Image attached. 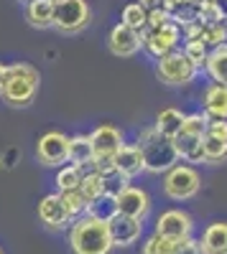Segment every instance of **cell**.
<instances>
[{"mask_svg": "<svg viewBox=\"0 0 227 254\" xmlns=\"http://www.w3.org/2000/svg\"><path fill=\"white\" fill-rule=\"evenodd\" d=\"M181 51L189 56V61L194 64L197 69H202L204 71V64H207V59H210V46L204 44V41H184V46H181Z\"/></svg>", "mask_w": 227, "mask_h": 254, "instance_id": "f1b7e54d", "label": "cell"}, {"mask_svg": "<svg viewBox=\"0 0 227 254\" xmlns=\"http://www.w3.org/2000/svg\"><path fill=\"white\" fill-rule=\"evenodd\" d=\"M90 214L97 216V219L110 221V219L117 214V201H115V196L105 193V196H100L97 201H92V203H90Z\"/></svg>", "mask_w": 227, "mask_h": 254, "instance_id": "4dcf8cb0", "label": "cell"}, {"mask_svg": "<svg viewBox=\"0 0 227 254\" xmlns=\"http://www.w3.org/2000/svg\"><path fill=\"white\" fill-rule=\"evenodd\" d=\"M79 190L87 196V201L92 203V201H97L100 196H105L108 193V186H105V176H100L97 171H92V168H87V173H85V178H82V183H79Z\"/></svg>", "mask_w": 227, "mask_h": 254, "instance_id": "d4e9b609", "label": "cell"}, {"mask_svg": "<svg viewBox=\"0 0 227 254\" xmlns=\"http://www.w3.org/2000/svg\"><path fill=\"white\" fill-rule=\"evenodd\" d=\"M202 190V173L192 163H176L163 173V196L171 201H192Z\"/></svg>", "mask_w": 227, "mask_h": 254, "instance_id": "5b68a950", "label": "cell"}, {"mask_svg": "<svg viewBox=\"0 0 227 254\" xmlns=\"http://www.w3.org/2000/svg\"><path fill=\"white\" fill-rule=\"evenodd\" d=\"M38 87H41V74L33 64L13 61L8 64V79H5V89H3L0 102L13 110H26L33 104Z\"/></svg>", "mask_w": 227, "mask_h": 254, "instance_id": "3957f363", "label": "cell"}, {"mask_svg": "<svg viewBox=\"0 0 227 254\" xmlns=\"http://www.w3.org/2000/svg\"><path fill=\"white\" fill-rule=\"evenodd\" d=\"M184 117H187V112H181L179 107H166V110H161L156 115V130L161 135H166V137H176L181 132V125H184Z\"/></svg>", "mask_w": 227, "mask_h": 254, "instance_id": "7402d4cb", "label": "cell"}, {"mask_svg": "<svg viewBox=\"0 0 227 254\" xmlns=\"http://www.w3.org/2000/svg\"><path fill=\"white\" fill-rule=\"evenodd\" d=\"M207 135H215L220 140H227V120H210Z\"/></svg>", "mask_w": 227, "mask_h": 254, "instance_id": "836d02e7", "label": "cell"}, {"mask_svg": "<svg viewBox=\"0 0 227 254\" xmlns=\"http://www.w3.org/2000/svg\"><path fill=\"white\" fill-rule=\"evenodd\" d=\"M54 3H61V0H54Z\"/></svg>", "mask_w": 227, "mask_h": 254, "instance_id": "f35d334b", "label": "cell"}, {"mask_svg": "<svg viewBox=\"0 0 227 254\" xmlns=\"http://www.w3.org/2000/svg\"><path fill=\"white\" fill-rule=\"evenodd\" d=\"M158 234L163 237H169L171 242H181V239H187L194 234V219L189 211H184V208H169V211H163V214L156 219V229Z\"/></svg>", "mask_w": 227, "mask_h": 254, "instance_id": "30bf717a", "label": "cell"}, {"mask_svg": "<svg viewBox=\"0 0 227 254\" xmlns=\"http://www.w3.org/2000/svg\"><path fill=\"white\" fill-rule=\"evenodd\" d=\"M199 71L202 69H197L181 49H176L156 61V79L163 87H174V89L189 87V84H194L199 79Z\"/></svg>", "mask_w": 227, "mask_h": 254, "instance_id": "277c9868", "label": "cell"}, {"mask_svg": "<svg viewBox=\"0 0 227 254\" xmlns=\"http://www.w3.org/2000/svg\"><path fill=\"white\" fill-rule=\"evenodd\" d=\"M5 79H8V64L0 61V97H3V89H5Z\"/></svg>", "mask_w": 227, "mask_h": 254, "instance_id": "e575fe53", "label": "cell"}, {"mask_svg": "<svg viewBox=\"0 0 227 254\" xmlns=\"http://www.w3.org/2000/svg\"><path fill=\"white\" fill-rule=\"evenodd\" d=\"M108 51L117 59H133L143 51V33L125 26V23H115L108 33Z\"/></svg>", "mask_w": 227, "mask_h": 254, "instance_id": "9c48e42d", "label": "cell"}, {"mask_svg": "<svg viewBox=\"0 0 227 254\" xmlns=\"http://www.w3.org/2000/svg\"><path fill=\"white\" fill-rule=\"evenodd\" d=\"M38 221L44 224L46 229L51 231H61V229H69L72 226V214L69 208L64 203V198H61V193L56 190V193H46L44 198L38 201Z\"/></svg>", "mask_w": 227, "mask_h": 254, "instance_id": "8fae6325", "label": "cell"}, {"mask_svg": "<svg viewBox=\"0 0 227 254\" xmlns=\"http://www.w3.org/2000/svg\"><path fill=\"white\" fill-rule=\"evenodd\" d=\"M199 41H204L210 49H217V46L227 44V23H225V20H217V23H204Z\"/></svg>", "mask_w": 227, "mask_h": 254, "instance_id": "83f0119b", "label": "cell"}, {"mask_svg": "<svg viewBox=\"0 0 227 254\" xmlns=\"http://www.w3.org/2000/svg\"><path fill=\"white\" fill-rule=\"evenodd\" d=\"M204 137L202 135H192V132H179L174 137L179 158L184 163H192V165H202V163L207 165V160H204Z\"/></svg>", "mask_w": 227, "mask_h": 254, "instance_id": "ac0fdd59", "label": "cell"}, {"mask_svg": "<svg viewBox=\"0 0 227 254\" xmlns=\"http://www.w3.org/2000/svg\"><path fill=\"white\" fill-rule=\"evenodd\" d=\"M135 145L140 147L143 160H146V173L161 176V173H169L176 163H181L174 137L161 135L156 130V125L140 127L135 135Z\"/></svg>", "mask_w": 227, "mask_h": 254, "instance_id": "6da1fadb", "label": "cell"}, {"mask_svg": "<svg viewBox=\"0 0 227 254\" xmlns=\"http://www.w3.org/2000/svg\"><path fill=\"white\" fill-rule=\"evenodd\" d=\"M202 110L212 120H227V84L210 81L202 92Z\"/></svg>", "mask_w": 227, "mask_h": 254, "instance_id": "e0dca14e", "label": "cell"}, {"mask_svg": "<svg viewBox=\"0 0 227 254\" xmlns=\"http://www.w3.org/2000/svg\"><path fill=\"white\" fill-rule=\"evenodd\" d=\"M0 254H5V252H3V249H0Z\"/></svg>", "mask_w": 227, "mask_h": 254, "instance_id": "ab89813d", "label": "cell"}, {"mask_svg": "<svg viewBox=\"0 0 227 254\" xmlns=\"http://www.w3.org/2000/svg\"><path fill=\"white\" fill-rule=\"evenodd\" d=\"M171 13L163 8L161 3H156V5H151V10H148V26H146V31H156V28H161V26H166V23H171Z\"/></svg>", "mask_w": 227, "mask_h": 254, "instance_id": "1f68e13d", "label": "cell"}, {"mask_svg": "<svg viewBox=\"0 0 227 254\" xmlns=\"http://www.w3.org/2000/svg\"><path fill=\"white\" fill-rule=\"evenodd\" d=\"M204 160H207V165L227 163V140H220L215 135L204 137Z\"/></svg>", "mask_w": 227, "mask_h": 254, "instance_id": "484cf974", "label": "cell"}, {"mask_svg": "<svg viewBox=\"0 0 227 254\" xmlns=\"http://www.w3.org/2000/svg\"><path fill=\"white\" fill-rule=\"evenodd\" d=\"M204 74L217 84H227V44L210 51V59L204 64Z\"/></svg>", "mask_w": 227, "mask_h": 254, "instance_id": "cb8c5ba5", "label": "cell"}, {"mask_svg": "<svg viewBox=\"0 0 227 254\" xmlns=\"http://www.w3.org/2000/svg\"><path fill=\"white\" fill-rule=\"evenodd\" d=\"M140 3H146V5H156L158 0H140Z\"/></svg>", "mask_w": 227, "mask_h": 254, "instance_id": "8d00e7d4", "label": "cell"}, {"mask_svg": "<svg viewBox=\"0 0 227 254\" xmlns=\"http://www.w3.org/2000/svg\"><path fill=\"white\" fill-rule=\"evenodd\" d=\"M72 254H110L113 237L105 219H97L92 214H85L72 221L67 234Z\"/></svg>", "mask_w": 227, "mask_h": 254, "instance_id": "7a4b0ae2", "label": "cell"}, {"mask_svg": "<svg viewBox=\"0 0 227 254\" xmlns=\"http://www.w3.org/2000/svg\"><path fill=\"white\" fill-rule=\"evenodd\" d=\"M87 173V168L85 165H74V163H67V165H61L56 168V176H54V186L59 193H64V190H74L79 188L82 178H85Z\"/></svg>", "mask_w": 227, "mask_h": 254, "instance_id": "44dd1931", "label": "cell"}, {"mask_svg": "<svg viewBox=\"0 0 227 254\" xmlns=\"http://www.w3.org/2000/svg\"><path fill=\"white\" fill-rule=\"evenodd\" d=\"M92 23V5L87 0H61L54 10V31L61 36H77Z\"/></svg>", "mask_w": 227, "mask_h": 254, "instance_id": "8992f818", "label": "cell"}, {"mask_svg": "<svg viewBox=\"0 0 227 254\" xmlns=\"http://www.w3.org/2000/svg\"><path fill=\"white\" fill-rule=\"evenodd\" d=\"M20 3H28V0H20Z\"/></svg>", "mask_w": 227, "mask_h": 254, "instance_id": "74e56055", "label": "cell"}, {"mask_svg": "<svg viewBox=\"0 0 227 254\" xmlns=\"http://www.w3.org/2000/svg\"><path fill=\"white\" fill-rule=\"evenodd\" d=\"M140 33H143V51H146L153 61L176 51L181 46V41H184V28L176 23V20H171V23L161 26L156 31H140Z\"/></svg>", "mask_w": 227, "mask_h": 254, "instance_id": "52a82bcc", "label": "cell"}, {"mask_svg": "<svg viewBox=\"0 0 227 254\" xmlns=\"http://www.w3.org/2000/svg\"><path fill=\"white\" fill-rule=\"evenodd\" d=\"M92 160H95V147H92L90 135H82V132L69 135V163L90 168Z\"/></svg>", "mask_w": 227, "mask_h": 254, "instance_id": "ffe728a7", "label": "cell"}, {"mask_svg": "<svg viewBox=\"0 0 227 254\" xmlns=\"http://www.w3.org/2000/svg\"><path fill=\"white\" fill-rule=\"evenodd\" d=\"M36 160L46 168H61L69 163V135L61 130H49L36 142Z\"/></svg>", "mask_w": 227, "mask_h": 254, "instance_id": "ba28073f", "label": "cell"}, {"mask_svg": "<svg viewBox=\"0 0 227 254\" xmlns=\"http://www.w3.org/2000/svg\"><path fill=\"white\" fill-rule=\"evenodd\" d=\"M174 254H204V249H202V242L194 239V234H192L174 244Z\"/></svg>", "mask_w": 227, "mask_h": 254, "instance_id": "d6a6232c", "label": "cell"}, {"mask_svg": "<svg viewBox=\"0 0 227 254\" xmlns=\"http://www.w3.org/2000/svg\"><path fill=\"white\" fill-rule=\"evenodd\" d=\"M61 198H64V203H67V208H69L72 219H79V216L90 214V201H87V196L82 193L79 188H74V190H64V193H61Z\"/></svg>", "mask_w": 227, "mask_h": 254, "instance_id": "4316f807", "label": "cell"}, {"mask_svg": "<svg viewBox=\"0 0 227 254\" xmlns=\"http://www.w3.org/2000/svg\"><path fill=\"white\" fill-rule=\"evenodd\" d=\"M115 201H117V214H125V216H133V219H140V221L148 219L151 206H153L148 190L140 188V186H133V183L122 188L115 196Z\"/></svg>", "mask_w": 227, "mask_h": 254, "instance_id": "7c38bea8", "label": "cell"}, {"mask_svg": "<svg viewBox=\"0 0 227 254\" xmlns=\"http://www.w3.org/2000/svg\"><path fill=\"white\" fill-rule=\"evenodd\" d=\"M215 5H217V10H220L222 20H227V0H215Z\"/></svg>", "mask_w": 227, "mask_h": 254, "instance_id": "d590c367", "label": "cell"}, {"mask_svg": "<svg viewBox=\"0 0 227 254\" xmlns=\"http://www.w3.org/2000/svg\"><path fill=\"white\" fill-rule=\"evenodd\" d=\"M148 10L151 5L146 3H140V0H133V3H125L120 10V23H125L135 31H146L148 26Z\"/></svg>", "mask_w": 227, "mask_h": 254, "instance_id": "603a6c76", "label": "cell"}, {"mask_svg": "<svg viewBox=\"0 0 227 254\" xmlns=\"http://www.w3.org/2000/svg\"><path fill=\"white\" fill-rule=\"evenodd\" d=\"M174 244L176 242H171L169 237H163V234H158V231H153V234L143 242L140 254H174Z\"/></svg>", "mask_w": 227, "mask_h": 254, "instance_id": "f546056e", "label": "cell"}, {"mask_svg": "<svg viewBox=\"0 0 227 254\" xmlns=\"http://www.w3.org/2000/svg\"><path fill=\"white\" fill-rule=\"evenodd\" d=\"M110 237H113V247H133L140 237H143V221L125 216V214H115L110 221Z\"/></svg>", "mask_w": 227, "mask_h": 254, "instance_id": "5bb4252c", "label": "cell"}, {"mask_svg": "<svg viewBox=\"0 0 227 254\" xmlns=\"http://www.w3.org/2000/svg\"><path fill=\"white\" fill-rule=\"evenodd\" d=\"M115 168L117 173H122L128 181L138 178L140 173H146V160H143V153L135 142H125L115 155Z\"/></svg>", "mask_w": 227, "mask_h": 254, "instance_id": "9a60e30c", "label": "cell"}, {"mask_svg": "<svg viewBox=\"0 0 227 254\" xmlns=\"http://www.w3.org/2000/svg\"><path fill=\"white\" fill-rule=\"evenodd\" d=\"M204 254H227V221H212L202 231Z\"/></svg>", "mask_w": 227, "mask_h": 254, "instance_id": "d6986e66", "label": "cell"}, {"mask_svg": "<svg viewBox=\"0 0 227 254\" xmlns=\"http://www.w3.org/2000/svg\"><path fill=\"white\" fill-rule=\"evenodd\" d=\"M54 10H56L54 0H28V3H23V18L36 31L54 28Z\"/></svg>", "mask_w": 227, "mask_h": 254, "instance_id": "2e32d148", "label": "cell"}, {"mask_svg": "<svg viewBox=\"0 0 227 254\" xmlns=\"http://www.w3.org/2000/svg\"><path fill=\"white\" fill-rule=\"evenodd\" d=\"M90 140L95 147V158H115L117 150L125 145V132L120 127L105 122V125H97L90 132Z\"/></svg>", "mask_w": 227, "mask_h": 254, "instance_id": "4fadbf2b", "label": "cell"}]
</instances>
